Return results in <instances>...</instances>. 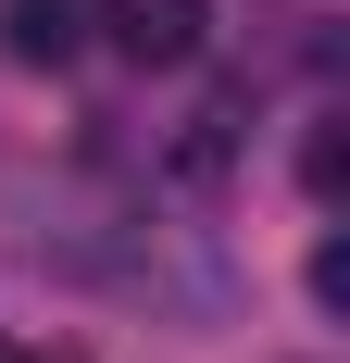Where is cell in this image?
Instances as JSON below:
<instances>
[{
	"instance_id": "cell-1",
	"label": "cell",
	"mask_w": 350,
	"mask_h": 363,
	"mask_svg": "<svg viewBox=\"0 0 350 363\" xmlns=\"http://www.w3.org/2000/svg\"><path fill=\"white\" fill-rule=\"evenodd\" d=\"M101 26L125 63L175 75V63H201V38H213V0H101Z\"/></svg>"
},
{
	"instance_id": "cell-2",
	"label": "cell",
	"mask_w": 350,
	"mask_h": 363,
	"mask_svg": "<svg viewBox=\"0 0 350 363\" xmlns=\"http://www.w3.org/2000/svg\"><path fill=\"white\" fill-rule=\"evenodd\" d=\"M88 38V0H0V50L13 63H75Z\"/></svg>"
},
{
	"instance_id": "cell-3",
	"label": "cell",
	"mask_w": 350,
	"mask_h": 363,
	"mask_svg": "<svg viewBox=\"0 0 350 363\" xmlns=\"http://www.w3.org/2000/svg\"><path fill=\"white\" fill-rule=\"evenodd\" d=\"M0 363H38V351H13V338H0Z\"/></svg>"
}]
</instances>
